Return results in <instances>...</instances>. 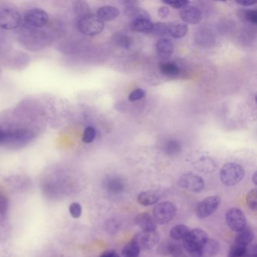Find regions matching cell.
I'll return each mask as SVG.
<instances>
[{
	"label": "cell",
	"mask_w": 257,
	"mask_h": 257,
	"mask_svg": "<svg viewBox=\"0 0 257 257\" xmlns=\"http://www.w3.org/2000/svg\"><path fill=\"white\" fill-rule=\"evenodd\" d=\"M252 180H253V182H254V184L255 185L257 184V172H255V173H254V174H253Z\"/></svg>",
	"instance_id": "42"
},
{
	"label": "cell",
	"mask_w": 257,
	"mask_h": 257,
	"mask_svg": "<svg viewBox=\"0 0 257 257\" xmlns=\"http://www.w3.org/2000/svg\"><path fill=\"white\" fill-rule=\"evenodd\" d=\"M246 202L247 206L249 207L250 209L256 211L257 210V189L250 191L247 193L246 196Z\"/></svg>",
	"instance_id": "28"
},
{
	"label": "cell",
	"mask_w": 257,
	"mask_h": 257,
	"mask_svg": "<svg viewBox=\"0 0 257 257\" xmlns=\"http://www.w3.org/2000/svg\"></svg>",
	"instance_id": "43"
},
{
	"label": "cell",
	"mask_w": 257,
	"mask_h": 257,
	"mask_svg": "<svg viewBox=\"0 0 257 257\" xmlns=\"http://www.w3.org/2000/svg\"><path fill=\"white\" fill-rule=\"evenodd\" d=\"M140 252V247L137 241L133 238L123 247L122 254L124 257H138Z\"/></svg>",
	"instance_id": "24"
},
{
	"label": "cell",
	"mask_w": 257,
	"mask_h": 257,
	"mask_svg": "<svg viewBox=\"0 0 257 257\" xmlns=\"http://www.w3.org/2000/svg\"><path fill=\"white\" fill-rule=\"evenodd\" d=\"M226 220L229 227L237 233L247 227V219L244 213L239 208H232L228 210Z\"/></svg>",
	"instance_id": "6"
},
{
	"label": "cell",
	"mask_w": 257,
	"mask_h": 257,
	"mask_svg": "<svg viewBox=\"0 0 257 257\" xmlns=\"http://www.w3.org/2000/svg\"><path fill=\"white\" fill-rule=\"evenodd\" d=\"M136 224L144 232L156 231L157 223L153 217L149 214L144 212L139 214L134 219Z\"/></svg>",
	"instance_id": "13"
},
{
	"label": "cell",
	"mask_w": 257,
	"mask_h": 257,
	"mask_svg": "<svg viewBox=\"0 0 257 257\" xmlns=\"http://www.w3.org/2000/svg\"><path fill=\"white\" fill-rule=\"evenodd\" d=\"M182 254V247L177 243L172 242L171 246L170 255L173 257H180Z\"/></svg>",
	"instance_id": "36"
},
{
	"label": "cell",
	"mask_w": 257,
	"mask_h": 257,
	"mask_svg": "<svg viewBox=\"0 0 257 257\" xmlns=\"http://www.w3.org/2000/svg\"><path fill=\"white\" fill-rule=\"evenodd\" d=\"M254 238V233L251 228H244L241 231L238 232L234 242L240 245L249 246Z\"/></svg>",
	"instance_id": "21"
},
{
	"label": "cell",
	"mask_w": 257,
	"mask_h": 257,
	"mask_svg": "<svg viewBox=\"0 0 257 257\" xmlns=\"http://www.w3.org/2000/svg\"><path fill=\"white\" fill-rule=\"evenodd\" d=\"M188 32V26L185 23L173 22L168 25V33L174 39L183 38Z\"/></svg>",
	"instance_id": "20"
},
{
	"label": "cell",
	"mask_w": 257,
	"mask_h": 257,
	"mask_svg": "<svg viewBox=\"0 0 257 257\" xmlns=\"http://www.w3.org/2000/svg\"><path fill=\"white\" fill-rule=\"evenodd\" d=\"M69 211L72 217L78 219L81 216L83 209H82L80 204L77 202H73L69 205Z\"/></svg>",
	"instance_id": "31"
},
{
	"label": "cell",
	"mask_w": 257,
	"mask_h": 257,
	"mask_svg": "<svg viewBox=\"0 0 257 257\" xmlns=\"http://www.w3.org/2000/svg\"><path fill=\"white\" fill-rule=\"evenodd\" d=\"M190 231V229L188 226L182 224L176 225L171 229L170 236L174 241H180L183 240Z\"/></svg>",
	"instance_id": "25"
},
{
	"label": "cell",
	"mask_w": 257,
	"mask_h": 257,
	"mask_svg": "<svg viewBox=\"0 0 257 257\" xmlns=\"http://www.w3.org/2000/svg\"><path fill=\"white\" fill-rule=\"evenodd\" d=\"M96 134H97V132H96L94 128L91 127V126L86 128L83 132V141L84 142L85 144H91L95 139Z\"/></svg>",
	"instance_id": "29"
},
{
	"label": "cell",
	"mask_w": 257,
	"mask_h": 257,
	"mask_svg": "<svg viewBox=\"0 0 257 257\" xmlns=\"http://www.w3.org/2000/svg\"><path fill=\"white\" fill-rule=\"evenodd\" d=\"M25 23L34 28H41L48 21V15L45 11L40 8H32L25 13Z\"/></svg>",
	"instance_id": "9"
},
{
	"label": "cell",
	"mask_w": 257,
	"mask_h": 257,
	"mask_svg": "<svg viewBox=\"0 0 257 257\" xmlns=\"http://www.w3.org/2000/svg\"><path fill=\"white\" fill-rule=\"evenodd\" d=\"M220 247L218 241L214 239L208 238L201 249V257H215L219 253Z\"/></svg>",
	"instance_id": "23"
},
{
	"label": "cell",
	"mask_w": 257,
	"mask_h": 257,
	"mask_svg": "<svg viewBox=\"0 0 257 257\" xmlns=\"http://www.w3.org/2000/svg\"><path fill=\"white\" fill-rule=\"evenodd\" d=\"M159 70L163 76L169 78H176L180 75V68L171 62H163L159 64Z\"/></svg>",
	"instance_id": "22"
},
{
	"label": "cell",
	"mask_w": 257,
	"mask_h": 257,
	"mask_svg": "<svg viewBox=\"0 0 257 257\" xmlns=\"http://www.w3.org/2000/svg\"><path fill=\"white\" fill-rule=\"evenodd\" d=\"M181 150V144L177 140H170V141L167 142L165 146V151L168 155H177Z\"/></svg>",
	"instance_id": "26"
},
{
	"label": "cell",
	"mask_w": 257,
	"mask_h": 257,
	"mask_svg": "<svg viewBox=\"0 0 257 257\" xmlns=\"http://www.w3.org/2000/svg\"><path fill=\"white\" fill-rule=\"evenodd\" d=\"M236 2L239 5H243V6H250V5L256 4V2L251 1V0H241V1H236Z\"/></svg>",
	"instance_id": "40"
},
{
	"label": "cell",
	"mask_w": 257,
	"mask_h": 257,
	"mask_svg": "<svg viewBox=\"0 0 257 257\" xmlns=\"http://www.w3.org/2000/svg\"><path fill=\"white\" fill-rule=\"evenodd\" d=\"M100 257H120V256H119V254H118L116 251L110 250V251H107L103 253V254L100 256Z\"/></svg>",
	"instance_id": "39"
},
{
	"label": "cell",
	"mask_w": 257,
	"mask_h": 257,
	"mask_svg": "<svg viewBox=\"0 0 257 257\" xmlns=\"http://www.w3.org/2000/svg\"><path fill=\"white\" fill-rule=\"evenodd\" d=\"M97 15L103 22L111 21L119 16V10L112 5H104L97 10Z\"/></svg>",
	"instance_id": "16"
},
{
	"label": "cell",
	"mask_w": 257,
	"mask_h": 257,
	"mask_svg": "<svg viewBox=\"0 0 257 257\" xmlns=\"http://www.w3.org/2000/svg\"><path fill=\"white\" fill-rule=\"evenodd\" d=\"M152 22L150 19H141L132 21L130 24V28L133 31L139 33H150L152 28Z\"/></svg>",
	"instance_id": "19"
},
{
	"label": "cell",
	"mask_w": 257,
	"mask_h": 257,
	"mask_svg": "<svg viewBox=\"0 0 257 257\" xmlns=\"http://www.w3.org/2000/svg\"><path fill=\"white\" fill-rule=\"evenodd\" d=\"M5 130L0 128V144H5Z\"/></svg>",
	"instance_id": "41"
},
{
	"label": "cell",
	"mask_w": 257,
	"mask_h": 257,
	"mask_svg": "<svg viewBox=\"0 0 257 257\" xmlns=\"http://www.w3.org/2000/svg\"><path fill=\"white\" fill-rule=\"evenodd\" d=\"M176 207L170 201L159 203L152 211V217L155 223L164 225L169 223L176 216Z\"/></svg>",
	"instance_id": "4"
},
{
	"label": "cell",
	"mask_w": 257,
	"mask_h": 257,
	"mask_svg": "<svg viewBox=\"0 0 257 257\" xmlns=\"http://www.w3.org/2000/svg\"><path fill=\"white\" fill-rule=\"evenodd\" d=\"M245 171L242 166L236 163H227L221 168L220 180L227 187H234L244 179Z\"/></svg>",
	"instance_id": "3"
},
{
	"label": "cell",
	"mask_w": 257,
	"mask_h": 257,
	"mask_svg": "<svg viewBox=\"0 0 257 257\" xmlns=\"http://www.w3.org/2000/svg\"><path fill=\"white\" fill-rule=\"evenodd\" d=\"M242 18L253 24L257 23V12L256 10H242Z\"/></svg>",
	"instance_id": "30"
},
{
	"label": "cell",
	"mask_w": 257,
	"mask_h": 257,
	"mask_svg": "<svg viewBox=\"0 0 257 257\" xmlns=\"http://www.w3.org/2000/svg\"><path fill=\"white\" fill-rule=\"evenodd\" d=\"M180 18L185 23L197 24L202 19V14L196 7L187 6L183 8L180 12Z\"/></svg>",
	"instance_id": "12"
},
{
	"label": "cell",
	"mask_w": 257,
	"mask_h": 257,
	"mask_svg": "<svg viewBox=\"0 0 257 257\" xmlns=\"http://www.w3.org/2000/svg\"><path fill=\"white\" fill-rule=\"evenodd\" d=\"M171 241H165L161 243L158 247V253L162 256L170 255Z\"/></svg>",
	"instance_id": "34"
},
{
	"label": "cell",
	"mask_w": 257,
	"mask_h": 257,
	"mask_svg": "<svg viewBox=\"0 0 257 257\" xmlns=\"http://www.w3.org/2000/svg\"><path fill=\"white\" fill-rule=\"evenodd\" d=\"M145 91L141 88H137L132 91L128 96V101L130 102H134V101H140L145 97Z\"/></svg>",
	"instance_id": "33"
},
{
	"label": "cell",
	"mask_w": 257,
	"mask_h": 257,
	"mask_svg": "<svg viewBox=\"0 0 257 257\" xmlns=\"http://www.w3.org/2000/svg\"><path fill=\"white\" fill-rule=\"evenodd\" d=\"M160 236L157 231L144 232L136 235L134 237L140 247V250L143 251H150L159 242Z\"/></svg>",
	"instance_id": "10"
},
{
	"label": "cell",
	"mask_w": 257,
	"mask_h": 257,
	"mask_svg": "<svg viewBox=\"0 0 257 257\" xmlns=\"http://www.w3.org/2000/svg\"><path fill=\"white\" fill-rule=\"evenodd\" d=\"M156 50L159 58L164 60V61H166V60L169 59V58L173 54V43L169 39H160L157 43Z\"/></svg>",
	"instance_id": "14"
},
{
	"label": "cell",
	"mask_w": 257,
	"mask_h": 257,
	"mask_svg": "<svg viewBox=\"0 0 257 257\" xmlns=\"http://www.w3.org/2000/svg\"><path fill=\"white\" fill-rule=\"evenodd\" d=\"M179 187L193 193H199L205 189V181L194 173H185L178 180Z\"/></svg>",
	"instance_id": "7"
},
{
	"label": "cell",
	"mask_w": 257,
	"mask_h": 257,
	"mask_svg": "<svg viewBox=\"0 0 257 257\" xmlns=\"http://www.w3.org/2000/svg\"><path fill=\"white\" fill-rule=\"evenodd\" d=\"M163 2L176 9L185 8V7L188 6L190 4V2L187 0H167V1H163Z\"/></svg>",
	"instance_id": "32"
},
{
	"label": "cell",
	"mask_w": 257,
	"mask_h": 257,
	"mask_svg": "<svg viewBox=\"0 0 257 257\" xmlns=\"http://www.w3.org/2000/svg\"><path fill=\"white\" fill-rule=\"evenodd\" d=\"M76 12L79 14L80 17L86 14L89 13V8L84 2H78L76 5Z\"/></svg>",
	"instance_id": "35"
},
{
	"label": "cell",
	"mask_w": 257,
	"mask_h": 257,
	"mask_svg": "<svg viewBox=\"0 0 257 257\" xmlns=\"http://www.w3.org/2000/svg\"><path fill=\"white\" fill-rule=\"evenodd\" d=\"M150 33L156 37L166 36L168 33V25L162 22H157V23H153L152 30Z\"/></svg>",
	"instance_id": "27"
},
{
	"label": "cell",
	"mask_w": 257,
	"mask_h": 257,
	"mask_svg": "<svg viewBox=\"0 0 257 257\" xmlns=\"http://www.w3.org/2000/svg\"><path fill=\"white\" fill-rule=\"evenodd\" d=\"M77 28L83 34L94 37L102 33L104 23L97 15L87 13L79 17L77 22Z\"/></svg>",
	"instance_id": "2"
},
{
	"label": "cell",
	"mask_w": 257,
	"mask_h": 257,
	"mask_svg": "<svg viewBox=\"0 0 257 257\" xmlns=\"http://www.w3.org/2000/svg\"><path fill=\"white\" fill-rule=\"evenodd\" d=\"M22 19L21 14L12 8L0 9V28L14 30L20 26Z\"/></svg>",
	"instance_id": "5"
},
{
	"label": "cell",
	"mask_w": 257,
	"mask_h": 257,
	"mask_svg": "<svg viewBox=\"0 0 257 257\" xmlns=\"http://www.w3.org/2000/svg\"><path fill=\"white\" fill-rule=\"evenodd\" d=\"M124 3L129 4L125 9V14L130 19H133V21L141 19H150V15L147 12L139 7L134 6L133 5L134 2H124Z\"/></svg>",
	"instance_id": "18"
},
{
	"label": "cell",
	"mask_w": 257,
	"mask_h": 257,
	"mask_svg": "<svg viewBox=\"0 0 257 257\" xmlns=\"http://www.w3.org/2000/svg\"><path fill=\"white\" fill-rule=\"evenodd\" d=\"M33 134L26 129L5 130V144L21 145L28 143L32 140Z\"/></svg>",
	"instance_id": "11"
},
{
	"label": "cell",
	"mask_w": 257,
	"mask_h": 257,
	"mask_svg": "<svg viewBox=\"0 0 257 257\" xmlns=\"http://www.w3.org/2000/svg\"><path fill=\"white\" fill-rule=\"evenodd\" d=\"M208 240V236L204 230L194 229L183 239L184 249L189 253L190 257H201V249Z\"/></svg>",
	"instance_id": "1"
},
{
	"label": "cell",
	"mask_w": 257,
	"mask_h": 257,
	"mask_svg": "<svg viewBox=\"0 0 257 257\" xmlns=\"http://www.w3.org/2000/svg\"><path fill=\"white\" fill-rule=\"evenodd\" d=\"M104 186L106 190L111 194H117L123 193L126 190V183L119 176H111L106 180Z\"/></svg>",
	"instance_id": "15"
},
{
	"label": "cell",
	"mask_w": 257,
	"mask_h": 257,
	"mask_svg": "<svg viewBox=\"0 0 257 257\" xmlns=\"http://www.w3.org/2000/svg\"><path fill=\"white\" fill-rule=\"evenodd\" d=\"M116 43H118L120 46L125 47V48H128L130 45V40L128 38L127 36H120L119 35V37H117L116 40Z\"/></svg>",
	"instance_id": "37"
},
{
	"label": "cell",
	"mask_w": 257,
	"mask_h": 257,
	"mask_svg": "<svg viewBox=\"0 0 257 257\" xmlns=\"http://www.w3.org/2000/svg\"><path fill=\"white\" fill-rule=\"evenodd\" d=\"M169 13H170V10L167 6L161 7L158 11V16L162 19H166L167 17L169 15Z\"/></svg>",
	"instance_id": "38"
},
{
	"label": "cell",
	"mask_w": 257,
	"mask_h": 257,
	"mask_svg": "<svg viewBox=\"0 0 257 257\" xmlns=\"http://www.w3.org/2000/svg\"><path fill=\"white\" fill-rule=\"evenodd\" d=\"M160 194L157 192L144 191L140 193L137 196V201L143 206H151L155 205L160 199Z\"/></svg>",
	"instance_id": "17"
},
{
	"label": "cell",
	"mask_w": 257,
	"mask_h": 257,
	"mask_svg": "<svg viewBox=\"0 0 257 257\" xmlns=\"http://www.w3.org/2000/svg\"><path fill=\"white\" fill-rule=\"evenodd\" d=\"M221 199L219 196L208 197L198 204L196 208V215L199 219H205L212 215L219 208Z\"/></svg>",
	"instance_id": "8"
}]
</instances>
